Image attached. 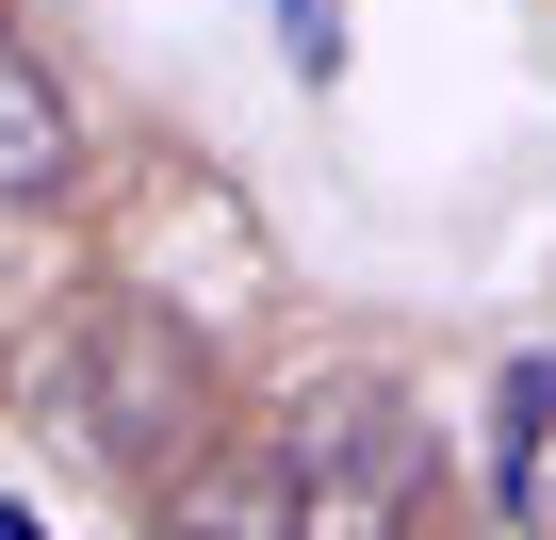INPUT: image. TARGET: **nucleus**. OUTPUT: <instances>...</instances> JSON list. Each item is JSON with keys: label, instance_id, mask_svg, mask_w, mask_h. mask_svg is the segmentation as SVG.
<instances>
[{"label": "nucleus", "instance_id": "obj_1", "mask_svg": "<svg viewBox=\"0 0 556 540\" xmlns=\"http://www.w3.org/2000/svg\"><path fill=\"white\" fill-rule=\"evenodd\" d=\"M34 410H50V442L99 459L115 491H180V475L213 459V426H229V377H213V344H197L180 312L83 296V312L34 344Z\"/></svg>", "mask_w": 556, "mask_h": 540}, {"label": "nucleus", "instance_id": "obj_2", "mask_svg": "<svg viewBox=\"0 0 556 540\" xmlns=\"http://www.w3.org/2000/svg\"><path fill=\"white\" fill-rule=\"evenodd\" d=\"M278 475H295L312 540H409L426 524V410L393 377H312L278 410Z\"/></svg>", "mask_w": 556, "mask_h": 540}, {"label": "nucleus", "instance_id": "obj_3", "mask_svg": "<svg viewBox=\"0 0 556 540\" xmlns=\"http://www.w3.org/2000/svg\"><path fill=\"white\" fill-rule=\"evenodd\" d=\"M148 540H312V507H295V475H278V442H262V459L213 442V459L148 507Z\"/></svg>", "mask_w": 556, "mask_h": 540}, {"label": "nucleus", "instance_id": "obj_4", "mask_svg": "<svg viewBox=\"0 0 556 540\" xmlns=\"http://www.w3.org/2000/svg\"><path fill=\"white\" fill-rule=\"evenodd\" d=\"M83 180V115H66V83L0 34V213H34V197H66Z\"/></svg>", "mask_w": 556, "mask_h": 540}, {"label": "nucleus", "instance_id": "obj_5", "mask_svg": "<svg viewBox=\"0 0 556 540\" xmlns=\"http://www.w3.org/2000/svg\"><path fill=\"white\" fill-rule=\"evenodd\" d=\"M491 507H523L556 540V361H507L491 377Z\"/></svg>", "mask_w": 556, "mask_h": 540}, {"label": "nucleus", "instance_id": "obj_6", "mask_svg": "<svg viewBox=\"0 0 556 540\" xmlns=\"http://www.w3.org/2000/svg\"><path fill=\"white\" fill-rule=\"evenodd\" d=\"M328 34H344V0H295V66H328Z\"/></svg>", "mask_w": 556, "mask_h": 540}, {"label": "nucleus", "instance_id": "obj_7", "mask_svg": "<svg viewBox=\"0 0 556 540\" xmlns=\"http://www.w3.org/2000/svg\"><path fill=\"white\" fill-rule=\"evenodd\" d=\"M0 540H34V524H17V507H0Z\"/></svg>", "mask_w": 556, "mask_h": 540}]
</instances>
